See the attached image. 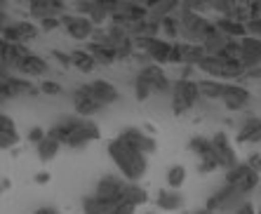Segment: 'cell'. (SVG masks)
Segmentation results:
<instances>
[{
    "mask_svg": "<svg viewBox=\"0 0 261 214\" xmlns=\"http://www.w3.org/2000/svg\"><path fill=\"white\" fill-rule=\"evenodd\" d=\"M47 137L57 139L61 146H68V148H83L87 146L90 141H97L101 137V129L99 125L92 118H80V116H73V118H64L59 120L57 125L47 129Z\"/></svg>",
    "mask_w": 261,
    "mask_h": 214,
    "instance_id": "6da1fadb",
    "label": "cell"
},
{
    "mask_svg": "<svg viewBox=\"0 0 261 214\" xmlns=\"http://www.w3.org/2000/svg\"><path fill=\"white\" fill-rule=\"evenodd\" d=\"M109 155L120 170V177L127 179V181H141L148 172V158L141 151L125 144L120 137H116L109 144Z\"/></svg>",
    "mask_w": 261,
    "mask_h": 214,
    "instance_id": "7a4b0ae2",
    "label": "cell"
},
{
    "mask_svg": "<svg viewBox=\"0 0 261 214\" xmlns=\"http://www.w3.org/2000/svg\"><path fill=\"white\" fill-rule=\"evenodd\" d=\"M176 19H179V38H181V43L205 45L207 38L217 31L214 19H207L205 14L193 12V10H189L186 5L179 7Z\"/></svg>",
    "mask_w": 261,
    "mask_h": 214,
    "instance_id": "3957f363",
    "label": "cell"
},
{
    "mask_svg": "<svg viewBox=\"0 0 261 214\" xmlns=\"http://www.w3.org/2000/svg\"><path fill=\"white\" fill-rule=\"evenodd\" d=\"M198 71L212 75V80H221V83H228V80H240L245 78V68L238 59H226V57H212L207 55L205 59L198 64Z\"/></svg>",
    "mask_w": 261,
    "mask_h": 214,
    "instance_id": "277c9868",
    "label": "cell"
},
{
    "mask_svg": "<svg viewBox=\"0 0 261 214\" xmlns=\"http://www.w3.org/2000/svg\"><path fill=\"white\" fill-rule=\"evenodd\" d=\"M200 99V85L195 80H174V87H172V111H174V116L189 113Z\"/></svg>",
    "mask_w": 261,
    "mask_h": 214,
    "instance_id": "5b68a950",
    "label": "cell"
},
{
    "mask_svg": "<svg viewBox=\"0 0 261 214\" xmlns=\"http://www.w3.org/2000/svg\"><path fill=\"white\" fill-rule=\"evenodd\" d=\"M245 202H247V193H243V191H238V189H233V186H228V183H224L217 193L210 196L205 207L212 209L214 214H233L238 207H243Z\"/></svg>",
    "mask_w": 261,
    "mask_h": 214,
    "instance_id": "8992f818",
    "label": "cell"
},
{
    "mask_svg": "<svg viewBox=\"0 0 261 214\" xmlns=\"http://www.w3.org/2000/svg\"><path fill=\"white\" fill-rule=\"evenodd\" d=\"M259 181H261V174H256L247 163H238L236 167L226 170V183L238 191H243V193H247V196L259 189Z\"/></svg>",
    "mask_w": 261,
    "mask_h": 214,
    "instance_id": "52a82bcc",
    "label": "cell"
},
{
    "mask_svg": "<svg viewBox=\"0 0 261 214\" xmlns=\"http://www.w3.org/2000/svg\"><path fill=\"white\" fill-rule=\"evenodd\" d=\"M125 186H127V179H122L120 174H103L97 181V186H94V193H92V196L103 202L116 205V202H122Z\"/></svg>",
    "mask_w": 261,
    "mask_h": 214,
    "instance_id": "ba28073f",
    "label": "cell"
},
{
    "mask_svg": "<svg viewBox=\"0 0 261 214\" xmlns=\"http://www.w3.org/2000/svg\"><path fill=\"white\" fill-rule=\"evenodd\" d=\"M189 148L195 153V158L200 160L198 170H200L202 174H210V172L219 170V158H217V151H214L212 139H207V137H193V139L189 141Z\"/></svg>",
    "mask_w": 261,
    "mask_h": 214,
    "instance_id": "9c48e42d",
    "label": "cell"
},
{
    "mask_svg": "<svg viewBox=\"0 0 261 214\" xmlns=\"http://www.w3.org/2000/svg\"><path fill=\"white\" fill-rule=\"evenodd\" d=\"M141 49V55H146V59L151 64H170L172 57V47H174V40H165V38H151V40H141V43H134Z\"/></svg>",
    "mask_w": 261,
    "mask_h": 214,
    "instance_id": "30bf717a",
    "label": "cell"
},
{
    "mask_svg": "<svg viewBox=\"0 0 261 214\" xmlns=\"http://www.w3.org/2000/svg\"><path fill=\"white\" fill-rule=\"evenodd\" d=\"M118 137H120V139L125 141V144H129L132 148L141 151L144 155H151V153L158 151V141L153 139V135H148L146 129H139V127H125Z\"/></svg>",
    "mask_w": 261,
    "mask_h": 214,
    "instance_id": "8fae6325",
    "label": "cell"
},
{
    "mask_svg": "<svg viewBox=\"0 0 261 214\" xmlns=\"http://www.w3.org/2000/svg\"><path fill=\"white\" fill-rule=\"evenodd\" d=\"M61 26L75 40H92L94 31H97V26L92 24L87 17H83V14H64L61 17Z\"/></svg>",
    "mask_w": 261,
    "mask_h": 214,
    "instance_id": "7c38bea8",
    "label": "cell"
},
{
    "mask_svg": "<svg viewBox=\"0 0 261 214\" xmlns=\"http://www.w3.org/2000/svg\"><path fill=\"white\" fill-rule=\"evenodd\" d=\"M137 75L144 78L146 83H148V87H151L153 92H158V94H167V92H172V87H174V83L167 78V73H165L163 66H158V64H146V66L139 68Z\"/></svg>",
    "mask_w": 261,
    "mask_h": 214,
    "instance_id": "4fadbf2b",
    "label": "cell"
},
{
    "mask_svg": "<svg viewBox=\"0 0 261 214\" xmlns=\"http://www.w3.org/2000/svg\"><path fill=\"white\" fill-rule=\"evenodd\" d=\"M87 90V94H90L94 101H97L99 106H109V104H116L118 99H120V92H118L116 85H111L109 80H92V83H85L83 85Z\"/></svg>",
    "mask_w": 261,
    "mask_h": 214,
    "instance_id": "5bb4252c",
    "label": "cell"
},
{
    "mask_svg": "<svg viewBox=\"0 0 261 214\" xmlns=\"http://www.w3.org/2000/svg\"><path fill=\"white\" fill-rule=\"evenodd\" d=\"M212 144H214V151H217V158H219V167L231 170V167L238 165V153L226 132H217L212 137Z\"/></svg>",
    "mask_w": 261,
    "mask_h": 214,
    "instance_id": "9a60e30c",
    "label": "cell"
},
{
    "mask_svg": "<svg viewBox=\"0 0 261 214\" xmlns=\"http://www.w3.org/2000/svg\"><path fill=\"white\" fill-rule=\"evenodd\" d=\"M240 64L245 71L261 66V40L254 36H245L240 40Z\"/></svg>",
    "mask_w": 261,
    "mask_h": 214,
    "instance_id": "2e32d148",
    "label": "cell"
},
{
    "mask_svg": "<svg viewBox=\"0 0 261 214\" xmlns=\"http://www.w3.org/2000/svg\"><path fill=\"white\" fill-rule=\"evenodd\" d=\"M249 90L243 85H238V83H226L224 85V97H221V101H224V106L228 111H243L245 106L249 104Z\"/></svg>",
    "mask_w": 261,
    "mask_h": 214,
    "instance_id": "e0dca14e",
    "label": "cell"
},
{
    "mask_svg": "<svg viewBox=\"0 0 261 214\" xmlns=\"http://www.w3.org/2000/svg\"><path fill=\"white\" fill-rule=\"evenodd\" d=\"M31 10V17L43 21V19H49V17H64L66 14V5L59 3V0H33L29 5Z\"/></svg>",
    "mask_w": 261,
    "mask_h": 214,
    "instance_id": "ac0fdd59",
    "label": "cell"
},
{
    "mask_svg": "<svg viewBox=\"0 0 261 214\" xmlns=\"http://www.w3.org/2000/svg\"><path fill=\"white\" fill-rule=\"evenodd\" d=\"M238 141H240V144L261 146V118L259 116H247L240 122V127H238Z\"/></svg>",
    "mask_w": 261,
    "mask_h": 214,
    "instance_id": "d6986e66",
    "label": "cell"
},
{
    "mask_svg": "<svg viewBox=\"0 0 261 214\" xmlns=\"http://www.w3.org/2000/svg\"><path fill=\"white\" fill-rule=\"evenodd\" d=\"M73 109H75V113H78L80 118H92L99 109H103V106H99L97 101L87 94L85 87L80 85L78 90L73 92Z\"/></svg>",
    "mask_w": 261,
    "mask_h": 214,
    "instance_id": "ffe728a7",
    "label": "cell"
},
{
    "mask_svg": "<svg viewBox=\"0 0 261 214\" xmlns=\"http://www.w3.org/2000/svg\"><path fill=\"white\" fill-rule=\"evenodd\" d=\"M184 202H186V198H184L181 191H176V189H160L158 198H155V205H158L160 209H165V212L181 209Z\"/></svg>",
    "mask_w": 261,
    "mask_h": 214,
    "instance_id": "44dd1931",
    "label": "cell"
},
{
    "mask_svg": "<svg viewBox=\"0 0 261 214\" xmlns=\"http://www.w3.org/2000/svg\"><path fill=\"white\" fill-rule=\"evenodd\" d=\"M214 24H217V29L224 33V36L233 38V40H243L245 36H249L247 33V24H243V21H238V19H231V17H219L214 19Z\"/></svg>",
    "mask_w": 261,
    "mask_h": 214,
    "instance_id": "7402d4cb",
    "label": "cell"
},
{
    "mask_svg": "<svg viewBox=\"0 0 261 214\" xmlns=\"http://www.w3.org/2000/svg\"><path fill=\"white\" fill-rule=\"evenodd\" d=\"M47 61L43 59L40 55H36V52H31L29 57L24 59V64L19 66V71L17 73H21L24 78H29V75H45L47 73Z\"/></svg>",
    "mask_w": 261,
    "mask_h": 214,
    "instance_id": "603a6c76",
    "label": "cell"
},
{
    "mask_svg": "<svg viewBox=\"0 0 261 214\" xmlns=\"http://www.w3.org/2000/svg\"><path fill=\"white\" fill-rule=\"evenodd\" d=\"M31 55V49L26 45H7V55H5V68L7 71H19V66L24 64V59Z\"/></svg>",
    "mask_w": 261,
    "mask_h": 214,
    "instance_id": "cb8c5ba5",
    "label": "cell"
},
{
    "mask_svg": "<svg viewBox=\"0 0 261 214\" xmlns=\"http://www.w3.org/2000/svg\"><path fill=\"white\" fill-rule=\"evenodd\" d=\"M71 64H73V68H78V71H83V73H92V71L99 66L97 61H94V57H92L87 49H73L71 52Z\"/></svg>",
    "mask_w": 261,
    "mask_h": 214,
    "instance_id": "d4e9b609",
    "label": "cell"
},
{
    "mask_svg": "<svg viewBox=\"0 0 261 214\" xmlns=\"http://www.w3.org/2000/svg\"><path fill=\"white\" fill-rule=\"evenodd\" d=\"M179 47H181V59H184V64H189V66H195V68H198V64H200V61L207 57V52H205V47H202V45L179 43Z\"/></svg>",
    "mask_w": 261,
    "mask_h": 214,
    "instance_id": "484cf974",
    "label": "cell"
},
{
    "mask_svg": "<svg viewBox=\"0 0 261 214\" xmlns=\"http://www.w3.org/2000/svg\"><path fill=\"white\" fill-rule=\"evenodd\" d=\"M116 205L103 202L94 196H87V198H83V214H113L116 212Z\"/></svg>",
    "mask_w": 261,
    "mask_h": 214,
    "instance_id": "4316f807",
    "label": "cell"
},
{
    "mask_svg": "<svg viewBox=\"0 0 261 214\" xmlns=\"http://www.w3.org/2000/svg\"><path fill=\"white\" fill-rule=\"evenodd\" d=\"M122 200L129 202V205H134V207H139V205H144V202L148 200V193H146V189L139 181H127Z\"/></svg>",
    "mask_w": 261,
    "mask_h": 214,
    "instance_id": "83f0119b",
    "label": "cell"
},
{
    "mask_svg": "<svg viewBox=\"0 0 261 214\" xmlns=\"http://www.w3.org/2000/svg\"><path fill=\"white\" fill-rule=\"evenodd\" d=\"M87 52H90L92 57H94V61L97 64H101V66H109V64H113V61H118L116 52L111 47H106V45H99V43H90L87 45Z\"/></svg>",
    "mask_w": 261,
    "mask_h": 214,
    "instance_id": "f1b7e54d",
    "label": "cell"
},
{
    "mask_svg": "<svg viewBox=\"0 0 261 214\" xmlns=\"http://www.w3.org/2000/svg\"><path fill=\"white\" fill-rule=\"evenodd\" d=\"M179 3H155V5H148V17L155 19V21H163L167 17H174L179 12Z\"/></svg>",
    "mask_w": 261,
    "mask_h": 214,
    "instance_id": "f546056e",
    "label": "cell"
},
{
    "mask_svg": "<svg viewBox=\"0 0 261 214\" xmlns=\"http://www.w3.org/2000/svg\"><path fill=\"white\" fill-rule=\"evenodd\" d=\"M198 85H200L202 99H210V101H214V99H221V97H224V85H226V83H221V80L207 78V80H200Z\"/></svg>",
    "mask_w": 261,
    "mask_h": 214,
    "instance_id": "4dcf8cb0",
    "label": "cell"
},
{
    "mask_svg": "<svg viewBox=\"0 0 261 214\" xmlns=\"http://www.w3.org/2000/svg\"><path fill=\"white\" fill-rule=\"evenodd\" d=\"M59 148H61L59 141L52 139V137H47L43 144H38L36 146V153H38V158L43 160V163H49V160H55L57 155H59Z\"/></svg>",
    "mask_w": 261,
    "mask_h": 214,
    "instance_id": "1f68e13d",
    "label": "cell"
},
{
    "mask_svg": "<svg viewBox=\"0 0 261 214\" xmlns=\"http://www.w3.org/2000/svg\"><path fill=\"white\" fill-rule=\"evenodd\" d=\"M14 29H17L19 38H21V45L31 43V40L40 33V26L33 24V21H29V19H19V21H14Z\"/></svg>",
    "mask_w": 261,
    "mask_h": 214,
    "instance_id": "d6a6232c",
    "label": "cell"
},
{
    "mask_svg": "<svg viewBox=\"0 0 261 214\" xmlns=\"http://www.w3.org/2000/svg\"><path fill=\"white\" fill-rule=\"evenodd\" d=\"M165 179H167V186L170 189H181L184 183H186V167L184 165H172L170 170H167V174H165Z\"/></svg>",
    "mask_w": 261,
    "mask_h": 214,
    "instance_id": "836d02e7",
    "label": "cell"
},
{
    "mask_svg": "<svg viewBox=\"0 0 261 214\" xmlns=\"http://www.w3.org/2000/svg\"><path fill=\"white\" fill-rule=\"evenodd\" d=\"M167 38V40H172V38H179V19L174 17H167L160 21V38Z\"/></svg>",
    "mask_w": 261,
    "mask_h": 214,
    "instance_id": "e575fe53",
    "label": "cell"
},
{
    "mask_svg": "<svg viewBox=\"0 0 261 214\" xmlns=\"http://www.w3.org/2000/svg\"><path fill=\"white\" fill-rule=\"evenodd\" d=\"M19 144V132L17 129H0V151L14 148Z\"/></svg>",
    "mask_w": 261,
    "mask_h": 214,
    "instance_id": "d590c367",
    "label": "cell"
},
{
    "mask_svg": "<svg viewBox=\"0 0 261 214\" xmlns=\"http://www.w3.org/2000/svg\"><path fill=\"white\" fill-rule=\"evenodd\" d=\"M151 94H153V90L148 87V83H146L144 78H139V75H137V78H134V97L139 99V101H146Z\"/></svg>",
    "mask_w": 261,
    "mask_h": 214,
    "instance_id": "8d00e7d4",
    "label": "cell"
},
{
    "mask_svg": "<svg viewBox=\"0 0 261 214\" xmlns=\"http://www.w3.org/2000/svg\"><path fill=\"white\" fill-rule=\"evenodd\" d=\"M40 92L49 94V97H57V94L64 92V87H61L59 83H55V80H43V83H40Z\"/></svg>",
    "mask_w": 261,
    "mask_h": 214,
    "instance_id": "74e56055",
    "label": "cell"
},
{
    "mask_svg": "<svg viewBox=\"0 0 261 214\" xmlns=\"http://www.w3.org/2000/svg\"><path fill=\"white\" fill-rule=\"evenodd\" d=\"M47 139V129H43V127H31L29 129V141L31 144H43V141Z\"/></svg>",
    "mask_w": 261,
    "mask_h": 214,
    "instance_id": "f35d334b",
    "label": "cell"
},
{
    "mask_svg": "<svg viewBox=\"0 0 261 214\" xmlns=\"http://www.w3.org/2000/svg\"><path fill=\"white\" fill-rule=\"evenodd\" d=\"M40 31H55L61 26V17H49V19H43V21H38Z\"/></svg>",
    "mask_w": 261,
    "mask_h": 214,
    "instance_id": "ab89813d",
    "label": "cell"
},
{
    "mask_svg": "<svg viewBox=\"0 0 261 214\" xmlns=\"http://www.w3.org/2000/svg\"><path fill=\"white\" fill-rule=\"evenodd\" d=\"M52 57H55V59L59 61L61 66H73V64H71V55L61 52V49H52Z\"/></svg>",
    "mask_w": 261,
    "mask_h": 214,
    "instance_id": "60d3db41",
    "label": "cell"
},
{
    "mask_svg": "<svg viewBox=\"0 0 261 214\" xmlns=\"http://www.w3.org/2000/svg\"><path fill=\"white\" fill-rule=\"evenodd\" d=\"M247 165L252 167L256 174H261V153H252V155L247 158Z\"/></svg>",
    "mask_w": 261,
    "mask_h": 214,
    "instance_id": "b9f144b4",
    "label": "cell"
},
{
    "mask_svg": "<svg viewBox=\"0 0 261 214\" xmlns=\"http://www.w3.org/2000/svg\"><path fill=\"white\" fill-rule=\"evenodd\" d=\"M247 33L261 40V19H254V21H249V24H247Z\"/></svg>",
    "mask_w": 261,
    "mask_h": 214,
    "instance_id": "7bdbcfd3",
    "label": "cell"
},
{
    "mask_svg": "<svg viewBox=\"0 0 261 214\" xmlns=\"http://www.w3.org/2000/svg\"><path fill=\"white\" fill-rule=\"evenodd\" d=\"M254 19H261V0L249 3V21H254Z\"/></svg>",
    "mask_w": 261,
    "mask_h": 214,
    "instance_id": "ee69618b",
    "label": "cell"
},
{
    "mask_svg": "<svg viewBox=\"0 0 261 214\" xmlns=\"http://www.w3.org/2000/svg\"><path fill=\"white\" fill-rule=\"evenodd\" d=\"M233 214H259V209H256L254 205H252V202L247 200V202H245V205H243V207H238Z\"/></svg>",
    "mask_w": 261,
    "mask_h": 214,
    "instance_id": "f6af8a7d",
    "label": "cell"
},
{
    "mask_svg": "<svg viewBox=\"0 0 261 214\" xmlns=\"http://www.w3.org/2000/svg\"><path fill=\"white\" fill-rule=\"evenodd\" d=\"M7 40L0 36V68H5V55H7Z\"/></svg>",
    "mask_w": 261,
    "mask_h": 214,
    "instance_id": "bcb514c9",
    "label": "cell"
},
{
    "mask_svg": "<svg viewBox=\"0 0 261 214\" xmlns=\"http://www.w3.org/2000/svg\"><path fill=\"white\" fill-rule=\"evenodd\" d=\"M33 214H61L57 207H52V205H43V207H38Z\"/></svg>",
    "mask_w": 261,
    "mask_h": 214,
    "instance_id": "7dc6e473",
    "label": "cell"
},
{
    "mask_svg": "<svg viewBox=\"0 0 261 214\" xmlns=\"http://www.w3.org/2000/svg\"><path fill=\"white\" fill-rule=\"evenodd\" d=\"M245 78H249V80H259V78H261V66H256V68H249V71H245Z\"/></svg>",
    "mask_w": 261,
    "mask_h": 214,
    "instance_id": "c3c4849f",
    "label": "cell"
},
{
    "mask_svg": "<svg viewBox=\"0 0 261 214\" xmlns=\"http://www.w3.org/2000/svg\"><path fill=\"white\" fill-rule=\"evenodd\" d=\"M7 24H12V21H10V17H7L5 10H0V33H3V29H5Z\"/></svg>",
    "mask_w": 261,
    "mask_h": 214,
    "instance_id": "681fc988",
    "label": "cell"
},
{
    "mask_svg": "<svg viewBox=\"0 0 261 214\" xmlns=\"http://www.w3.org/2000/svg\"><path fill=\"white\" fill-rule=\"evenodd\" d=\"M49 181V172H38L36 174V183H47Z\"/></svg>",
    "mask_w": 261,
    "mask_h": 214,
    "instance_id": "f907efd6",
    "label": "cell"
},
{
    "mask_svg": "<svg viewBox=\"0 0 261 214\" xmlns=\"http://www.w3.org/2000/svg\"><path fill=\"white\" fill-rule=\"evenodd\" d=\"M10 186H12V181H10V179H3V181H0V191H3V193H5V191H10Z\"/></svg>",
    "mask_w": 261,
    "mask_h": 214,
    "instance_id": "816d5d0a",
    "label": "cell"
},
{
    "mask_svg": "<svg viewBox=\"0 0 261 214\" xmlns=\"http://www.w3.org/2000/svg\"><path fill=\"white\" fill-rule=\"evenodd\" d=\"M193 214H214L212 209H207V207H202V209H198V212H193Z\"/></svg>",
    "mask_w": 261,
    "mask_h": 214,
    "instance_id": "f5cc1de1",
    "label": "cell"
},
{
    "mask_svg": "<svg viewBox=\"0 0 261 214\" xmlns=\"http://www.w3.org/2000/svg\"><path fill=\"white\" fill-rule=\"evenodd\" d=\"M146 214H155V212H146Z\"/></svg>",
    "mask_w": 261,
    "mask_h": 214,
    "instance_id": "db71d44e",
    "label": "cell"
},
{
    "mask_svg": "<svg viewBox=\"0 0 261 214\" xmlns=\"http://www.w3.org/2000/svg\"><path fill=\"white\" fill-rule=\"evenodd\" d=\"M259 214H261V207H259Z\"/></svg>",
    "mask_w": 261,
    "mask_h": 214,
    "instance_id": "11a10c76",
    "label": "cell"
}]
</instances>
